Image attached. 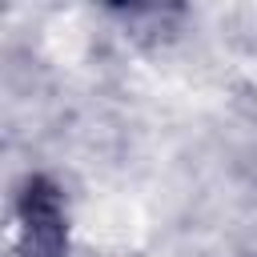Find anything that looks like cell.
<instances>
[{"label":"cell","mask_w":257,"mask_h":257,"mask_svg":"<svg viewBox=\"0 0 257 257\" xmlns=\"http://www.w3.org/2000/svg\"><path fill=\"white\" fill-rule=\"evenodd\" d=\"M20 233L28 257H60L64 249V213L52 185L32 181L20 201Z\"/></svg>","instance_id":"1"}]
</instances>
